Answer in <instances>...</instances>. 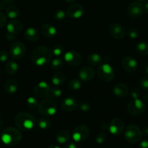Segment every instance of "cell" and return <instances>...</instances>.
I'll return each instance as SVG.
<instances>
[{
	"mask_svg": "<svg viewBox=\"0 0 148 148\" xmlns=\"http://www.w3.org/2000/svg\"><path fill=\"white\" fill-rule=\"evenodd\" d=\"M4 90L9 94L15 93L18 89V83L14 79H10L4 83Z\"/></svg>",
	"mask_w": 148,
	"mask_h": 148,
	"instance_id": "23",
	"label": "cell"
},
{
	"mask_svg": "<svg viewBox=\"0 0 148 148\" xmlns=\"http://www.w3.org/2000/svg\"><path fill=\"white\" fill-rule=\"evenodd\" d=\"M6 14L10 19H15L20 14V10L15 5H10L6 8Z\"/></svg>",
	"mask_w": 148,
	"mask_h": 148,
	"instance_id": "28",
	"label": "cell"
},
{
	"mask_svg": "<svg viewBox=\"0 0 148 148\" xmlns=\"http://www.w3.org/2000/svg\"><path fill=\"white\" fill-rule=\"evenodd\" d=\"M0 116H1V112H0Z\"/></svg>",
	"mask_w": 148,
	"mask_h": 148,
	"instance_id": "54",
	"label": "cell"
},
{
	"mask_svg": "<svg viewBox=\"0 0 148 148\" xmlns=\"http://www.w3.org/2000/svg\"><path fill=\"white\" fill-rule=\"evenodd\" d=\"M127 35L131 39H135L136 38H138L139 35V30L136 28H130L127 32Z\"/></svg>",
	"mask_w": 148,
	"mask_h": 148,
	"instance_id": "40",
	"label": "cell"
},
{
	"mask_svg": "<svg viewBox=\"0 0 148 148\" xmlns=\"http://www.w3.org/2000/svg\"><path fill=\"white\" fill-rule=\"evenodd\" d=\"M139 148H148V140H142L139 144Z\"/></svg>",
	"mask_w": 148,
	"mask_h": 148,
	"instance_id": "44",
	"label": "cell"
},
{
	"mask_svg": "<svg viewBox=\"0 0 148 148\" xmlns=\"http://www.w3.org/2000/svg\"><path fill=\"white\" fill-rule=\"evenodd\" d=\"M26 51V48L22 42H15L10 49V55L12 59H20L24 56Z\"/></svg>",
	"mask_w": 148,
	"mask_h": 148,
	"instance_id": "9",
	"label": "cell"
},
{
	"mask_svg": "<svg viewBox=\"0 0 148 148\" xmlns=\"http://www.w3.org/2000/svg\"><path fill=\"white\" fill-rule=\"evenodd\" d=\"M65 148H78V147H77L76 145L74 144V143H68V145H65Z\"/></svg>",
	"mask_w": 148,
	"mask_h": 148,
	"instance_id": "46",
	"label": "cell"
},
{
	"mask_svg": "<svg viewBox=\"0 0 148 148\" xmlns=\"http://www.w3.org/2000/svg\"><path fill=\"white\" fill-rule=\"evenodd\" d=\"M65 78H66V77H65V75L64 73L59 72H56L52 77V85L56 87L60 86L61 85H62L65 82Z\"/></svg>",
	"mask_w": 148,
	"mask_h": 148,
	"instance_id": "25",
	"label": "cell"
},
{
	"mask_svg": "<svg viewBox=\"0 0 148 148\" xmlns=\"http://www.w3.org/2000/svg\"><path fill=\"white\" fill-rule=\"evenodd\" d=\"M109 33L114 38L120 40L126 35V30L123 25L118 23H113L109 27Z\"/></svg>",
	"mask_w": 148,
	"mask_h": 148,
	"instance_id": "14",
	"label": "cell"
},
{
	"mask_svg": "<svg viewBox=\"0 0 148 148\" xmlns=\"http://www.w3.org/2000/svg\"><path fill=\"white\" fill-rule=\"evenodd\" d=\"M144 99L146 101H148V92H147L145 94V95H144Z\"/></svg>",
	"mask_w": 148,
	"mask_h": 148,
	"instance_id": "51",
	"label": "cell"
},
{
	"mask_svg": "<svg viewBox=\"0 0 148 148\" xmlns=\"http://www.w3.org/2000/svg\"><path fill=\"white\" fill-rule=\"evenodd\" d=\"M65 1L68 3H73L75 0H65Z\"/></svg>",
	"mask_w": 148,
	"mask_h": 148,
	"instance_id": "52",
	"label": "cell"
},
{
	"mask_svg": "<svg viewBox=\"0 0 148 148\" xmlns=\"http://www.w3.org/2000/svg\"><path fill=\"white\" fill-rule=\"evenodd\" d=\"M144 6L139 1H133L129 6L127 10L129 17L133 19H137L140 17L144 13Z\"/></svg>",
	"mask_w": 148,
	"mask_h": 148,
	"instance_id": "12",
	"label": "cell"
},
{
	"mask_svg": "<svg viewBox=\"0 0 148 148\" xmlns=\"http://www.w3.org/2000/svg\"><path fill=\"white\" fill-rule=\"evenodd\" d=\"M136 50L138 53L142 56L148 55V43L147 42H139L136 44Z\"/></svg>",
	"mask_w": 148,
	"mask_h": 148,
	"instance_id": "29",
	"label": "cell"
},
{
	"mask_svg": "<svg viewBox=\"0 0 148 148\" xmlns=\"http://www.w3.org/2000/svg\"><path fill=\"white\" fill-rule=\"evenodd\" d=\"M77 107H78V102L73 97H68L65 98L61 103V108L66 112L74 111Z\"/></svg>",
	"mask_w": 148,
	"mask_h": 148,
	"instance_id": "19",
	"label": "cell"
},
{
	"mask_svg": "<svg viewBox=\"0 0 148 148\" xmlns=\"http://www.w3.org/2000/svg\"><path fill=\"white\" fill-rule=\"evenodd\" d=\"M78 106L79 109L83 112H86L91 109V104L89 101H81L79 103H78Z\"/></svg>",
	"mask_w": 148,
	"mask_h": 148,
	"instance_id": "36",
	"label": "cell"
},
{
	"mask_svg": "<svg viewBox=\"0 0 148 148\" xmlns=\"http://www.w3.org/2000/svg\"><path fill=\"white\" fill-rule=\"evenodd\" d=\"M1 140L6 145L13 147L17 145L20 143L22 134L17 129L14 127H7L1 132Z\"/></svg>",
	"mask_w": 148,
	"mask_h": 148,
	"instance_id": "2",
	"label": "cell"
},
{
	"mask_svg": "<svg viewBox=\"0 0 148 148\" xmlns=\"http://www.w3.org/2000/svg\"><path fill=\"white\" fill-rule=\"evenodd\" d=\"M0 72H1V69H0Z\"/></svg>",
	"mask_w": 148,
	"mask_h": 148,
	"instance_id": "55",
	"label": "cell"
},
{
	"mask_svg": "<svg viewBox=\"0 0 148 148\" xmlns=\"http://www.w3.org/2000/svg\"><path fill=\"white\" fill-rule=\"evenodd\" d=\"M41 33L46 38H52L57 34V29L55 26L50 24H44L40 27Z\"/></svg>",
	"mask_w": 148,
	"mask_h": 148,
	"instance_id": "20",
	"label": "cell"
},
{
	"mask_svg": "<svg viewBox=\"0 0 148 148\" xmlns=\"http://www.w3.org/2000/svg\"><path fill=\"white\" fill-rule=\"evenodd\" d=\"M146 0H136V1H139V2H143V1H145Z\"/></svg>",
	"mask_w": 148,
	"mask_h": 148,
	"instance_id": "53",
	"label": "cell"
},
{
	"mask_svg": "<svg viewBox=\"0 0 148 148\" xmlns=\"http://www.w3.org/2000/svg\"><path fill=\"white\" fill-rule=\"evenodd\" d=\"M142 134H144L145 136H147V137H148V126H147V127H144L143 130H142Z\"/></svg>",
	"mask_w": 148,
	"mask_h": 148,
	"instance_id": "45",
	"label": "cell"
},
{
	"mask_svg": "<svg viewBox=\"0 0 148 148\" xmlns=\"http://www.w3.org/2000/svg\"><path fill=\"white\" fill-rule=\"evenodd\" d=\"M7 22V17L4 15V13L0 12V28L4 27Z\"/></svg>",
	"mask_w": 148,
	"mask_h": 148,
	"instance_id": "43",
	"label": "cell"
},
{
	"mask_svg": "<svg viewBox=\"0 0 148 148\" xmlns=\"http://www.w3.org/2000/svg\"><path fill=\"white\" fill-rule=\"evenodd\" d=\"M38 127L41 130H47L51 127V121L47 118H41L38 120Z\"/></svg>",
	"mask_w": 148,
	"mask_h": 148,
	"instance_id": "31",
	"label": "cell"
},
{
	"mask_svg": "<svg viewBox=\"0 0 148 148\" xmlns=\"http://www.w3.org/2000/svg\"><path fill=\"white\" fill-rule=\"evenodd\" d=\"M48 148H61V147H59V146L56 145H52L49 146Z\"/></svg>",
	"mask_w": 148,
	"mask_h": 148,
	"instance_id": "50",
	"label": "cell"
},
{
	"mask_svg": "<svg viewBox=\"0 0 148 148\" xmlns=\"http://www.w3.org/2000/svg\"><path fill=\"white\" fill-rule=\"evenodd\" d=\"M122 66L126 71L129 72H133L137 69V62L135 59L131 56H126L121 62Z\"/></svg>",
	"mask_w": 148,
	"mask_h": 148,
	"instance_id": "17",
	"label": "cell"
},
{
	"mask_svg": "<svg viewBox=\"0 0 148 148\" xmlns=\"http://www.w3.org/2000/svg\"><path fill=\"white\" fill-rule=\"evenodd\" d=\"M64 61L73 66H78L82 62L81 54L75 51L71 50L64 54Z\"/></svg>",
	"mask_w": 148,
	"mask_h": 148,
	"instance_id": "10",
	"label": "cell"
},
{
	"mask_svg": "<svg viewBox=\"0 0 148 148\" xmlns=\"http://www.w3.org/2000/svg\"><path fill=\"white\" fill-rule=\"evenodd\" d=\"M15 124L19 130L22 131H28L34 127L36 119L28 113L20 112L15 117Z\"/></svg>",
	"mask_w": 148,
	"mask_h": 148,
	"instance_id": "3",
	"label": "cell"
},
{
	"mask_svg": "<svg viewBox=\"0 0 148 148\" xmlns=\"http://www.w3.org/2000/svg\"><path fill=\"white\" fill-rule=\"evenodd\" d=\"M125 128V124L121 118L116 117L114 118L110 123L109 131L113 135H119L123 132Z\"/></svg>",
	"mask_w": 148,
	"mask_h": 148,
	"instance_id": "11",
	"label": "cell"
},
{
	"mask_svg": "<svg viewBox=\"0 0 148 148\" xmlns=\"http://www.w3.org/2000/svg\"><path fill=\"white\" fill-rule=\"evenodd\" d=\"M15 0H4V3L6 4H11V3H13Z\"/></svg>",
	"mask_w": 148,
	"mask_h": 148,
	"instance_id": "49",
	"label": "cell"
},
{
	"mask_svg": "<svg viewBox=\"0 0 148 148\" xmlns=\"http://www.w3.org/2000/svg\"><path fill=\"white\" fill-rule=\"evenodd\" d=\"M84 13V9L80 4H73L68 7L67 10V14L72 19H78L83 16Z\"/></svg>",
	"mask_w": 148,
	"mask_h": 148,
	"instance_id": "15",
	"label": "cell"
},
{
	"mask_svg": "<svg viewBox=\"0 0 148 148\" xmlns=\"http://www.w3.org/2000/svg\"><path fill=\"white\" fill-rule=\"evenodd\" d=\"M52 56V53L50 49L46 46H40L32 51L30 59L34 64L39 66H44L51 62Z\"/></svg>",
	"mask_w": 148,
	"mask_h": 148,
	"instance_id": "1",
	"label": "cell"
},
{
	"mask_svg": "<svg viewBox=\"0 0 148 148\" xmlns=\"http://www.w3.org/2000/svg\"><path fill=\"white\" fill-rule=\"evenodd\" d=\"M39 111L46 116H54L57 111V107L55 103L51 100H45L39 105Z\"/></svg>",
	"mask_w": 148,
	"mask_h": 148,
	"instance_id": "6",
	"label": "cell"
},
{
	"mask_svg": "<svg viewBox=\"0 0 148 148\" xmlns=\"http://www.w3.org/2000/svg\"><path fill=\"white\" fill-rule=\"evenodd\" d=\"M66 17V13L65 12V11L62 10H58L54 14V17L56 20L57 21H62Z\"/></svg>",
	"mask_w": 148,
	"mask_h": 148,
	"instance_id": "37",
	"label": "cell"
},
{
	"mask_svg": "<svg viewBox=\"0 0 148 148\" xmlns=\"http://www.w3.org/2000/svg\"><path fill=\"white\" fill-rule=\"evenodd\" d=\"M130 95L133 99H137L140 97L141 91L137 87H133L130 90Z\"/></svg>",
	"mask_w": 148,
	"mask_h": 148,
	"instance_id": "39",
	"label": "cell"
},
{
	"mask_svg": "<svg viewBox=\"0 0 148 148\" xmlns=\"http://www.w3.org/2000/svg\"><path fill=\"white\" fill-rule=\"evenodd\" d=\"M24 36L26 40L33 42L38 40L40 35H39V33L37 30V29L33 27H29L25 31Z\"/></svg>",
	"mask_w": 148,
	"mask_h": 148,
	"instance_id": "22",
	"label": "cell"
},
{
	"mask_svg": "<svg viewBox=\"0 0 148 148\" xmlns=\"http://www.w3.org/2000/svg\"><path fill=\"white\" fill-rule=\"evenodd\" d=\"M64 65V61L60 57H56L51 62V67L53 70L58 71L62 68Z\"/></svg>",
	"mask_w": 148,
	"mask_h": 148,
	"instance_id": "32",
	"label": "cell"
},
{
	"mask_svg": "<svg viewBox=\"0 0 148 148\" xmlns=\"http://www.w3.org/2000/svg\"><path fill=\"white\" fill-rule=\"evenodd\" d=\"M9 58V53L5 50H0V62H7Z\"/></svg>",
	"mask_w": 148,
	"mask_h": 148,
	"instance_id": "42",
	"label": "cell"
},
{
	"mask_svg": "<svg viewBox=\"0 0 148 148\" xmlns=\"http://www.w3.org/2000/svg\"><path fill=\"white\" fill-rule=\"evenodd\" d=\"M89 135V129L84 124H80L74 128L72 137L75 143H82L87 140Z\"/></svg>",
	"mask_w": 148,
	"mask_h": 148,
	"instance_id": "7",
	"label": "cell"
},
{
	"mask_svg": "<svg viewBox=\"0 0 148 148\" xmlns=\"http://www.w3.org/2000/svg\"><path fill=\"white\" fill-rule=\"evenodd\" d=\"M50 88V86L47 82L41 81L35 86L33 92L38 98H44L45 97H47Z\"/></svg>",
	"mask_w": 148,
	"mask_h": 148,
	"instance_id": "13",
	"label": "cell"
},
{
	"mask_svg": "<svg viewBox=\"0 0 148 148\" xmlns=\"http://www.w3.org/2000/svg\"><path fill=\"white\" fill-rule=\"evenodd\" d=\"M71 139V134L67 130H60L57 132L56 135V140L59 144H65Z\"/></svg>",
	"mask_w": 148,
	"mask_h": 148,
	"instance_id": "24",
	"label": "cell"
},
{
	"mask_svg": "<svg viewBox=\"0 0 148 148\" xmlns=\"http://www.w3.org/2000/svg\"><path fill=\"white\" fill-rule=\"evenodd\" d=\"M23 23L17 20H13L9 22L7 25V33L16 36L23 30Z\"/></svg>",
	"mask_w": 148,
	"mask_h": 148,
	"instance_id": "18",
	"label": "cell"
},
{
	"mask_svg": "<svg viewBox=\"0 0 148 148\" xmlns=\"http://www.w3.org/2000/svg\"><path fill=\"white\" fill-rule=\"evenodd\" d=\"M26 103H27L28 107L30 109H34V108H37L39 105V101H38L37 98L32 96H30L29 98H27V100H26Z\"/></svg>",
	"mask_w": 148,
	"mask_h": 148,
	"instance_id": "34",
	"label": "cell"
},
{
	"mask_svg": "<svg viewBox=\"0 0 148 148\" xmlns=\"http://www.w3.org/2000/svg\"><path fill=\"white\" fill-rule=\"evenodd\" d=\"M87 62L92 66H97V65H100L102 64V58L98 53H91L87 57Z\"/></svg>",
	"mask_w": 148,
	"mask_h": 148,
	"instance_id": "27",
	"label": "cell"
},
{
	"mask_svg": "<svg viewBox=\"0 0 148 148\" xmlns=\"http://www.w3.org/2000/svg\"><path fill=\"white\" fill-rule=\"evenodd\" d=\"M107 139V134L104 132H100L97 134V137H96V143L97 144H102L104 143V141Z\"/></svg>",
	"mask_w": 148,
	"mask_h": 148,
	"instance_id": "38",
	"label": "cell"
},
{
	"mask_svg": "<svg viewBox=\"0 0 148 148\" xmlns=\"http://www.w3.org/2000/svg\"><path fill=\"white\" fill-rule=\"evenodd\" d=\"M143 71H144V72L146 74V75H148V63L146 64L145 65V66H144Z\"/></svg>",
	"mask_w": 148,
	"mask_h": 148,
	"instance_id": "47",
	"label": "cell"
},
{
	"mask_svg": "<svg viewBox=\"0 0 148 148\" xmlns=\"http://www.w3.org/2000/svg\"><path fill=\"white\" fill-rule=\"evenodd\" d=\"M144 10H145V12L148 14V1L145 3V6H144Z\"/></svg>",
	"mask_w": 148,
	"mask_h": 148,
	"instance_id": "48",
	"label": "cell"
},
{
	"mask_svg": "<svg viewBox=\"0 0 148 148\" xmlns=\"http://www.w3.org/2000/svg\"><path fill=\"white\" fill-rule=\"evenodd\" d=\"M95 76V71L93 68L89 66L83 67L78 72V77L81 81L83 82H89Z\"/></svg>",
	"mask_w": 148,
	"mask_h": 148,
	"instance_id": "16",
	"label": "cell"
},
{
	"mask_svg": "<svg viewBox=\"0 0 148 148\" xmlns=\"http://www.w3.org/2000/svg\"><path fill=\"white\" fill-rule=\"evenodd\" d=\"M5 70L9 75H15L18 72L19 66L14 61H7L5 64Z\"/></svg>",
	"mask_w": 148,
	"mask_h": 148,
	"instance_id": "26",
	"label": "cell"
},
{
	"mask_svg": "<svg viewBox=\"0 0 148 148\" xmlns=\"http://www.w3.org/2000/svg\"><path fill=\"white\" fill-rule=\"evenodd\" d=\"M142 132L139 127L134 124L129 125L124 132V137L126 141L129 143H138L142 139Z\"/></svg>",
	"mask_w": 148,
	"mask_h": 148,
	"instance_id": "4",
	"label": "cell"
},
{
	"mask_svg": "<svg viewBox=\"0 0 148 148\" xmlns=\"http://www.w3.org/2000/svg\"><path fill=\"white\" fill-rule=\"evenodd\" d=\"M113 94L115 95L118 98H123V97L126 96L128 93H129V88L126 86L125 84L118 83L116 84L114 87H113Z\"/></svg>",
	"mask_w": 148,
	"mask_h": 148,
	"instance_id": "21",
	"label": "cell"
},
{
	"mask_svg": "<svg viewBox=\"0 0 148 148\" xmlns=\"http://www.w3.org/2000/svg\"><path fill=\"white\" fill-rule=\"evenodd\" d=\"M62 90L61 89H59L57 87H55V88H50V90H49V93H48L47 97L51 99H55V98H58L62 95Z\"/></svg>",
	"mask_w": 148,
	"mask_h": 148,
	"instance_id": "33",
	"label": "cell"
},
{
	"mask_svg": "<svg viewBox=\"0 0 148 148\" xmlns=\"http://www.w3.org/2000/svg\"><path fill=\"white\" fill-rule=\"evenodd\" d=\"M141 88L145 90L148 91V77H143L139 81Z\"/></svg>",
	"mask_w": 148,
	"mask_h": 148,
	"instance_id": "41",
	"label": "cell"
},
{
	"mask_svg": "<svg viewBox=\"0 0 148 148\" xmlns=\"http://www.w3.org/2000/svg\"><path fill=\"white\" fill-rule=\"evenodd\" d=\"M51 51H52V55H54L55 57H61L63 55L64 49L60 45H55L52 47Z\"/></svg>",
	"mask_w": 148,
	"mask_h": 148,
	"instance_id": "35",
	"label": "cell"
},
{
	"mask_svg": "<svg viewBox=\"0 0 148 148\" xmlns=\"http://www.w3.org/2000/svg\"><path fill=\"white\" fill-rule=\"evenodd\" d=\"M97 75L102 81L110 82L115 76L114 69L109 64H101L97 69Z\"/></svg>",
	"mask_w": 148,
	"mask_h": 148,
	"instance_id": "5",
	"label": "cell"
},
{
	"mask_svg": "<svg viewBox=\"0 0 148 148\" xmlns=\"http://www.w3.org/2000/svg\"><path fill=\"white\" fill-rule=\"evenodd\" d=\"M68 88L73 91H78L81 88V82L79 79L73 78L68 82Z\"/></svg>",
	"mask_w": 148,
	"mask_h": 148,
	"instance_id": "30",
	"label": "cell"
},
{
	"mask_svg": "<svg viewBox=\"0 0 148 148\" xmlns=\"http://www.w3.org/2000/svg\"><path fill=\"white\" fill-rule=\"evenodd\" d=\"M146 108L145 103L139 98L133 99L129 103L127 107V111L131 115L139 116L143 114Z\"/></svg>",
	"mask_w": 148,
	"mask_h": 148,
	"instance_id": "8",
	"label": "cell"
}]
</instances>
